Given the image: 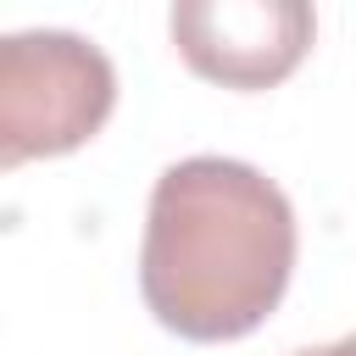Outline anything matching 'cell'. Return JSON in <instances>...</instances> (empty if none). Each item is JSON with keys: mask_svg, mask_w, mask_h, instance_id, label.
Here are the masks:
<instances>
[{"mask_svg": "<svg viewBox=\"0 0 356 356\" xmlns=\"http://www.w3.org/2000/svg\"><path fill=\"white\" fill-rule=\"evenodd\" d=\"M295 273V206L250 161L184 156L145 211L139 289L150 317L195 345L261 328Z\"/></svg>", "mask_w": 356, "mask_h": 356, "instance_id": "6da1fadb", "label": "cell"}, {"mask_svg": "<svg viewBox=\"0 0 356 356\" xmlns=\"http://www.w3.org/2000/svg\"><path fill=\"white\" fill-rule=\"evenodd\" d=\"M111 106L117 67L95 39L67 28H22L0 39V167L89 145Z\"/></svg>", "mask_w": 356, "mask_h": 356, "instance_id": "7a4b0ae2", "label": "cell"}, {"mask_svg": "<svg viewBox=\"0 0 356 356\" xmlns=\"http://www.w3.org/2000/svg\"><path fill=\"white\" fill-rule=\"evenodd\" d=\"M167 28L200 78L222 89H273L306 61L317 11L306 0H184Z\"/></svg>", "mask_w": 356, "mask_h": 356, "instance_id": "3957f363", "label": "cell"}, {"mask_svg": "<svg viewBox=\"0 0 356 356\" xmlns=\"http://www.w3.org/2000/svg\"><path fill=\"white\" fill-rule=\"evenodd\" d=\"M289 356H356V334L334 339V345H312V350H289Z\"/></svg>", "mask_w": 356, "mask_h": 356, "instance_id": "277c9868", "label": "cell"}]
</instances>
